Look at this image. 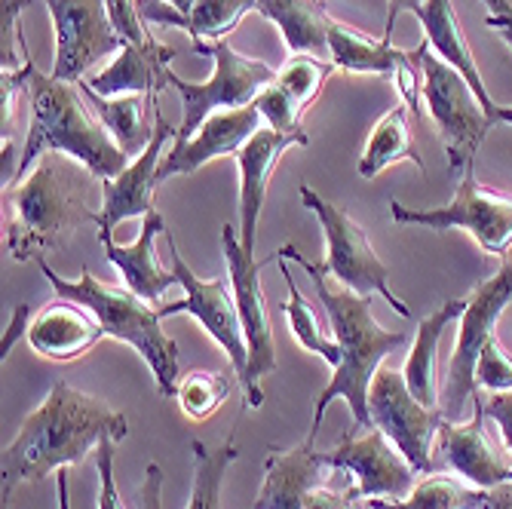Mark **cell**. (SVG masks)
I'll use <instances>...</instances> for the list:
<instances>
[{
    "label": "cell",
    "mask_w": 512,
    "mask_h": 509,
    "mask_svg": "<svg viewBox=\"0 0 512 509\" xmlns=\"http://www.w3.org/2000/svg\"><path fill=\"white\" fill-rule=\"evenodd\" d=\"M476 384L485 387V390H491V393H509L512 390V359L503 350V344H500L497 335L485 344V350L479 356Z\"/></svg>",
    "instance_id": "obj_36"
},
{
    "label": "cell",
    "mask_w": 512,
    "mask_h": 509,
    "mask_svg": "<svg viewBox=\"0 0 512 509\" xmlns=\"http://www.w3.org/2000/svg\"><path fill=\"white\" fill-rule=\"evenodd\" d=\"M322 470L329 467L310 442L289 451L273 448L264 460V482L252 509H304L310 494L322 488Z\"/></svg>",
    "instance_id": "obj_24"
},
{
    "label": "cell",
    "mask_w": 512,
    "mask_h": 509,
    "mask_svg": "<svg viewBox=\"0 0 512 509\" xmlns=\"http://www.w3.org/2000/svg\"><path fill=\"white\" fill-rule=\"evenodd\" d=\"M482 509H512V482L491 488V491H488V497H485V506H482Z\"/></svg>",
    "instance_id": "obj_46"
},
{
    "label": "cell",
    "mask_w": 512,
    "mask_h": 509,
    "mask_svg": "<svg viewBox=\"0 0 512 509\" xmlns=\"http://www.w3.org/2000/svg\"><path fill=\"white\" fill-rule=\"evenodd\" d=\"M414 16H417V22H421L424 34H427L430 50H433L445 65H451L454 71L463 74V80H467L470 89L476 92V99H479L482 111H485L488 120L494 123L497 105L491 102L488 89H485V80H482V74H479V65H476V59H473L470 43H467V37H463V31H460L454 4H451V0H424L421 10H417Z\"/></svg>",
    "instance_id": "obj_25"
},
{
    "label": "cell",
    "mask_w": 512,
    "mask_h": 509,
    "mask_svg": "<svg viewBox=\"0 0 512 509\" xmlns=\"http://www.w3.org/2000/svg\"><path fill=\"white\" fill-rule=\"evenodd\" d=\"M22 59L28 71L25 96L31 105V123H28V138L22 148L16 184L28 175L31 163H37L50 151L74 157L96 178L114 181L129 166V157L120 151V145L111 138L105 123L92 111L83 86L71 80H59L53 74H43L31 62L28 46L22 50Z\"/></svg>",
    "instance_id": "obj_3"
},
{
    "label": "cell",
    "mask_w": 512,
    "mask_h": 509,
    "mask_svg": "<svg viewBox=\"0 0 512 509\" xmlns=\"http://www.w3.org/2000/svg\"><path fill=\"white\" fill-rule=\"evenodd\" d=\"M264 126L261 114L255 105L246 108H234V111H218L212 114L197 135L188 145L172 148L157 172V181L175 178V175H191L197 172L203 163L215 160V157H227V154H240V148L249 142V138Z\"/></svg>",
    "instance_id": "obj_20"
},
{
    "label": "cell",
    "mask_w": 512,
    "mask_h": 509,
    "mask_svg": "<svg viewBox=\"0 0 512 509\" xmlns=\"http://www.w3.org/2000/svg\"><path fill=\"white\" fill-rule=\"evenodd\" d=\"M86 99L92 105V111H96V117L105 123V129L111 132V138L120 145V151L126 157H138L145 154V148L154 142V126L148 120V111L151 105L157 108L154 99L148 96H99V92H92L86 86V80H80Z\"/></svg>",
    "instance_id": "obj_29"
},
{
    "label": "cell",
    "mask_w": 512,
    "mask_h": 509,
    "mask_svg": "<svg viewBox=\"0 0 512 509\" xmlns=\"http://www.w3.org/2000/svg\"><path fill=\"white\" fill-rule=\"evenodd\" d=\"M463 310H467V298H451L439 310L424 316L421 326H417V338L405 359L402 378L414 393V399L424 402L427 408H439V341L448 329V322L457 319Z\"/></svg>",
    "instance_id": "obj_27"
},
{
    "label": "cell",
    "mask_w": 512,
    "mask_h": 509,
    "mask_svg": "<svg viewBox=\"0 0 512 509\" xmlns=\"http://www.w3.org/2000/svg\"><path fill=\"white\" fill-rule=\"evenodd\" d=\"M105 338L99 316L74 304V301H53L46 304L28 326L25 341L31 350L50 362H71L86 356L92 347Z\"/></svg>",
    "instance_id": "obj_21"
},
{
    "label": "cell",
    "mask_w": 512,
    "mask_h": 509,
    "mask_svg": "<svg viewBox=\"0 0 512 509\" xmlns=\"http://www.w3.org/2000/svg\"><path fill=\"white\" fill-rule=\"evenodd\" d=\"M322 460L329 470H338L356 482L353 494L359 500H399L414 488V467L378 427L347 433L332 451H322Z\"/></svg>",
    "instance_id": "obj_15"
},
{
    "label": "cell",
    "mask_w": 512,
    "mask_h": 509,
    "mask_svg": "<svg viewBox=\"0 0 512 509\" xmlns=\"http://www.w3.org/2000/svg\"><path fill=\"white\" fill-rule=\"evenodd\" d=\"M252 105L258 108L264 126H270V129H276V132H304L301 114L295 111V105L286 99V92L279 89L276 83H270Z\"/></svg>",
    "instance_id": "obj_37"
},
{
    "label": "cell",
    "mask_w": 512,
    "mask_h": 509,
    "mask_svg": "<svg viewBox=\"0 0 512 509\" xmlns=\"http://www.w3.org/2000/svg\"><path fill=\"white\" fill-rule=\"evenodd\" d=\"M221 246H224V261H227V273H230V289H234L240 322H243L246 344H249V368L240 384L246 393V408H261L264 405L261 381L270 372H276L273 319H270L267 295L261 286V267L273 264V258L255 261L252 252L240 240V230H234L230 224H221Z\"/></svg>",
    "instance_id": "obj_10"
},
{
    "label": "cell",
    "mask_w": 512,
    "mask_h": 509,
    "mask_svg": "<svg viewBox=\"0 0 512 509\" xmlns=\"http://www.w3.org/2000/svg\"><path fill=\"white\" fill-rule=\"evenodd\" d=\"M138 509H163V467L148 464L145 479L138 485Z\"/></svg>",
    "instance_id": "obj_41"
},
{
    "label": "cell",
    "mask_w": 512,
    "mask_h": 509,
    "mask_svg": "<svg viewBox=\"0 0 512 509\" xmlns=\"http://www.w3.org/2000/svg\"><path fill=\"white\" fill-rule=\"evenodd\" d=\"M485 414L500 427V436H503L506 448L512 451V390L491 393V399H485Z\"/></svg>",
    "instance_id": "obj_40"
},
{
    "label": "cell",
    "mask_w": 512,
    "mask_h": 509,
    "mask_svg": "<svg viewBox=\"0 0 512 509\" xmlns=\"http://www.w3.org/2000/svg\"><path fill=\"white\" fill-rule=\"evenodd\" d=\"M417 59H421V71H424L427 114L439 129L442 148L448 154V166L451 172H467V166L476 163V151L494 123L482 111L476 92L463 80V74L445 65L430 50L427 40L417 46Z\"/></svg>",
    "instance_id": "obj_8"
},
{
    "label": "cell",
    "mask_w": 512,
    "mask_h": 509,
    "mask_svg": "<svg viewBox=\"0 0 512 509\" xmlns=\"http://www.w3.org/2000/svg\"><path fill=\"white\" fill-rule=\"evenodd\" d=\"M307 132H276L270 126H261L237 154L240 166V240L255 255V230L258 218L267 200L270 175L289 148H307Z\"/></svg>",
    "instance_id": "obj_19"
},
{
    "label": "cell",
    "mask_w": 512,
    "mask_h": 509,
    "mask_svg": "<svg viewBox=\"0 0 512 509\" xmlns=\"http://www.w3.org/2000/svg\"><path fill=\"white\" fill-rule=\"evenodd\" d=\"M166 243H169V264H172L169 270L175 273L178 286L184 289V298L160 307V316L166 319L175 313H191L206 329V335L224 350V356L230 359V368L237 372V381H243L249 368V344H246L234 289L227 286L230 280H200L191 270V264L184 261V255L178 252V243L169 230H166Z\"/></svg>",
    "instance_id": "obj_13"
},
{
    "label": "cell",
    "mask_w": 512,
    "mask_h": 509,
    "mask_svg": "<svg viewBox=\"0 0 512 509\" xmlns=\"http://www.w3.org/2000/svg\"><path fill=\"white\" fill-rule=\"evenodd\" d=\"M114 451L117 442L105 439L96 448V470H99V509H126L117 491V479H114Z\"/></svg>",
    "instance_id": "obj_39"
},
{
    "label": "cell",
    "mask_w": 512,
    "mask_h": 509,
    "mask_svg": "<svg viewBox=\"0 0 512 509\" xmlns=\"http://www.w3.org/2000/svg\"><path fill=\"white\" fill-rule=\"evenodd\" d=\"M414 163L421 172L424 169V160L417 157L414 151V142H411V129H408V108L405 105H396L390 108L378 123L371 129L368 142H365V151L359 157V175L362 178H378L387 166L393 163Z\"/></svg>",
    "instance_id": "obj_30"
},
{
    "label": "cell",
    "mask_w": 512,
    "mask_h": 509,
    "mask_svg": "<svg viewBox=\"0 0 512 509\" xmlns=\"http://www.w3.org/2000/svg\"><path fill=\"white\" fill-rule=\"evenodd\" d=\"M56 28V68L53 77L80 83L89 68L123 50L108 0H43Z\"/></svg>",
    "instance_id": "obj_14"
},
{
    "label": "cell",
    "mask_w": 512,
    "mask_h": 509,
    "mask_svg": "<svg viewBox=\"0 0 512 509\" xmlns=\"http://www.w3.org/2000/svg\"><path fill=\"white\" fill-rule=\"evenodd\" d=\"M276 255L286 258V261H295L301 270H307L325 313H329L335 341L341 347V362L335 365V375H332L329 387L316 396L313 427L307 433V442L310 445L316 442L319 427H322V414L335 399H347L356 427L368 430L371 427V418H368L371 381H375V375L384 368V359L408 344V332L384 329L381 322L375 319V313H371V298L368 295H359L353 289H335L325 264L307 261L295 246L276 249Z\"/></svg>",
    "instance_id": "obj_2"
},
{
    "label": "cell",
    "mask_w": 512,
    "mask_h": 509,
    "mask_svg": "<svg viewBox=\"0 0 512 509\" xmlns=\"http://www.w3.org/2000/svg\"><path fill=\"white\" fill-rule=\"evenodd\" d=\"M390 215L399 224H421L427 230H436V234L460 227L479 243L485 255L494 258H506V252L512 249V194L482 188L473 166H467V172H463L457 194L448 206L408 209L399 200H393Z\"/></svg>",
    "instance_id": "obj_11"
},
{
    "label": "cell",
    "mask_w": 512,
    "mask_h": 509,
    "mask_svg": "<svg viewBox=\"0 0 512 509\" xmlns=\"http://www.w3.org/2000/svg\"><path fill=\"white\" fill-rule=\"evenodd\" d=\"M157 234H166V221L154 209L142 218V234L132 246H117L111 240V230H99V243L105 249V258L120 270L126 289H132L138 298H145L148 304H157L169 286H178L175 273L166 270L157 258Z\"/></svg>",
    "instance_id": "obj_23"
},
{
    "label": "cell",
    "mask_w": 512,
    "mask_h": 509,
    "mask_svg": "<svg viewBox=\"0 0 512 509\" xmlns=\"http://www.w3.org/2000/svg\"><path fill=\"white\" fill-rule=\"evenodd\" d=\"M166 4H169V7H175L181 16H191V10H194L197 0H166Z\"/></svg>",
    "instance_id": "obj_48"
},
{
    "label": "cell",
    "mask_w": 512,
    "mask_h": 509,
    "mask_svg": "<svg viewBox=\"0 0 512 509\" xmlns=\"http://www.w3.org/2000/svg\"><path fill=\"white\" fill-rule=\"evenodd\" d=\"M56 485H59V509H71V479H68V470L56 473Z\"/></svg>",
    "instance_id": "obj_47"
},
{
    "label": "cell",
    "mask_w": 512,
    "mask_h": 509,
    "mask_svg": "<svg viewBox=\"0 0 512 509\" xmlns=\"http://www.w3.org/2000/svg\"><path fill=\"white\" fill-rule=\"evenodd\" d=\"M175 59V50L166 43H160L157 37L145 46H123L117 53V59L99 71L86 77V86L99 96H148V99H160V92L169 86L172 68L169 62Z\"/></svg>",
    "instance_id": "obj_22"
},
{
    "label": "cell",
    "mask_w": 512,
    "mask_h": 509,
    "mask_svg": "<svg viewBox=\"0 0 512 509\" xmlns=\"http://www.w3.org/2000/svg\"><path fill=\"white\" fill-rule=\"evenodd\" d=\"M126 436L129 421L120 411L99 396H89L59 381L22 421L16 439L4 448V460H0L4 509L19 485L40 482L59 470L83 464L86 454L96 451L105 439L123 442Z\"/></svg>",
    "instance_id": "obj_1"
},
{
    "label": "cell",
    "mask_w": 512,
    "mask_h": 509,
    "mask_svg": "<svg viewBox=\"0 0 512 509\" xmlns=\"http://www.w3.org/2000/svg\"><path fill=\"white\" fill-rule=\"evenodd\" d=\"M276 264H279V273H283V280H286V286H289V301L283 304V313L289 316V329H292V335H295V341L304 347V350H310V353H316L319 359H325L332 368L341 362V347H338V341H329L322 335V329H319V319H316V313H313V307L307 304V298L301 295V289H298V283H295V276H292V270H289V261L286 258H279L276 252L270 255Z\"/></svg>",
    "instance_id": "obj_33"
},
{
    "label": "cell",
    "mask_w": 512,
    "mask_h": 509,
    "mask_svg": "<svg viewBox=\"0 0 512 509\" xmlns=\"http://www.w3.org/2000/svg\"><path fill=\"white\" fill-rule=\"evenodd\" d=\"M332 62H322L316 56H292L289 65L276 74V86L286 92V99L295 105L298 114L307 111V105H313V99L319 96L322 83L332 74Z\"/></svg>",
    "instance_id": "obj_35"
},
{
    "label": "cell",
    "mask_w": 512,
    "mask_h": 509,
    "mask_svg": "<svg viewBox=\"0 0 512 509\" xmlns=\"http://www.w3.org/2000/svg\"><path fill=\"white\" fill-rule=\"evenodd\" d=\"M421 4H424V0H387V28H384V37H393L399 13H405V10L417 13V10H421Z\"/></svg>",
    "instance_id": "obj_44"
},
{
    "label": "cell",
    "mask_w": 512,
    "mask_h": 509,
    "mask_svg": "<svg viewBox=\"0 0 512 509\" xmlns=\"http://www.w3.org/2000/svg\"><path fill=\"white\" fill-rule=\"evenodd\" d=\"M356 494L353 491H338V488H316L307 500L304 509H359L356 506Z\"/></svg>",
    "instance_id": "obj_43"
},
{
    "label": "cell",
    "mask_w": 512,
    "mask_h": 509,
    "mask_svg": "<svg viewBox=\"0 0 512 509\" xmlns=\"http://www.w3.org/2000/svg\"><path fill=\"white\" fill-rule=\"evenodd\" d=\"M169 138H175V129L163 120V114L154 108V142L145 148V154H138L135 163H129L114 181H105V194H102V212H96V227L111 230L126 218L135 215H148L154 212V188H157V172L163 163V148Z\"/></svg>",
    "instance_id": "obj_18"
},
{
    "label": "cell",
    "mask_w": 512,
    "mask_h": 509,
    "mask_svg": "<svg viewBox=\"0 0 512 509\" xmlns=\"http://www.w3.org/2000/svg\"><path fill=\"white\" fill-rule=\"evenodd\" d=\"M258 13L279 28L292 56L329 62V31L335 19L325 0H258Z\"/></svg>",
    "instance_id": "obj_26"
},
{
    "label": "cell",
    "mask_w": 512,
    "mask_h": 509,
    "mask_svg": "<svg viewBox=\"0 0 512 509\" xmlns=\"http://www.w3.org/2000/svg\"><path fill=\"white\" fill-rule=\"evenodd\" d=\"M479 4L488 7L485 25L494 28L500 34V40L512 46V0H479Z\"/></svg>",
    "instance_id": "obj_42"
},
{
    "label": "cell",
    "mask_w": 512,
    "mask_h": 509,
    "mask_svg": "<svg viewBox=\"0 0 512 509\" xmlns=\"http://www.w3.org/2000/svg\"><path fill=\"white\" fill-rule=\"evenodd\" d=\"M494 123H506V126H512V105H506V108H500V105H497V111H494Z\"/></svg>",
    "instance_id": "obj_49"
},
{
    "label": "cell",
    "mask_w": 512,
    "mask_h": 509,
    "mask_svg": "<svg viewBox=\"0 0 512 509\" xmlns=\"http://www.w3.org/2000/svg\"><path fill=\"white\" fill-rule=\"evenodd\" d=\"M329 62L347 74H381L390 77L396 92L402 96L405 108L414 111L424 120V71H421V59H417V50L405 53L393 46V37H381L371 40L362 31L344 25V22H332L329 31Z\"/></svg>",
    "instance_id": "obj_16"
},
{
    "label": "cell",
    "mask_w": 512,
    "mask_h": 509,
    "mask_svg": "<svg viewBox=\"0 0 512 509\" xmlns=\"http://www.w3.org/2000/svg\"><path fill=\"white\" fill-rule=\"evenodd\" d=\"M485 497H488V491L473 488L470 482H463L457 476L430 473L405 497H399V500L375 497V500H368V506L371 509H482Z\"/></svg>",
    "instance_id": "obj_31"
},
{
    "label": "cell",
    "mask_w": 512,
    "mask_h": 509,
    "mask_svg": "<svg viewBox=\"0 0 512 509\" xmlns=\"http://www.w3.org/2000/svg\"><path fill=\"white\" fill-rule=\"evenodd\" d=\"M249 10H258V0H197L191 16H181L166 0H138V13L145 22L184 28L194 43H218L234 31Z\"/></svg>",
    "instance_id": "obj_28"
},
{
    "label": "cell",
    "mask_w": 512,
    "mask_h": 509,
    "mask_svg": "<svg viewBox=\"0 0 512 509\" xmlns=\"http://www.w3.org/2000/svg\"><path fill=\"white\" fill-rule=\"evenodd\" d=\"M25 319H28V307H19V310L13 313V326H10V332L4 335V344H0V350H4V359H7L10 347L16 344V338H19V335H28V326H31V322H25Z\"/></svg>",
    "instance_id": "obj_45"
},
{
    "label": "cell",
    "mask_w": 512,
    "mask_h": 509,
    "mask_svg": "<svg viewBox=\"0 0 512 509\" xmlns=\"http://www.w3.org/2000/svg\"><path fill=\"white\" fill-rule=\"evenodd\" d=\"M40 273L50 280L53 292L65 301H74L86 310H92L102 322L105 338L129 344L138 356L145 359L151 375L157 381L160 396L175 399L178 390V344L163 332V316L154 310L145 298H138L132 289L108 286L92 276L89 267H80V280H65L59 276L46 258L37 261Z\"/></svg>",
    "instance_id": "obj_5"
},
{
    "label": "cell",
    "mask_w": 512,
    "mask_h": 509,
    "mask_svg": "<svg viewBox=\"0 0 512 509\" xmlns=\"http://www.w3.org/2000/svg\"><path fill=\"white\" fill-rule=\"evenodd\" d=\"M108 16L123 46H145L154 40V34L145 28L142 13H138V0H108Z\"/></svg>",
    "instance_id": "obj_38"
},
{
    "label": "cell",
    "mask_w": 512,
    "mask_h": 509,
    "mask_svg": "<svg viewBox=\"0 0 512 509\" xmlns=\"http://www.w3.org/2000/svg\"><path fill=\"white\" fill-rule=\"evenodd\" d=\"M237 372H191L178 381L175 399L178 408L184 411V418L203 424L212 414L227 402L230 390H234Z\"/></svg>",
    "instance_id": "obj_34"
},
{
    "label": "cell",
    "mask_w": 512,
    "mask_h": 509,
    "mask_svg": "<svg viewBox=\"0 0 512 509\" xmlns=\"http://www.w3.org/2000/svg\"><path fill=\"white\" fill-rule=\"evenodd\" d=\"M298 197H301V206L307 212H313L322 224L325 243H329V258H325V270H329V276H335L344 289H353L359 295H368V298L381 295L399 316L408 319L411 307L399 295H393L390 270L378 258V252L371 249L359 221H353L344 209H338L322 194H316L310 184H301Z\"/></svg>",
    "instance_id": "obj_9"
},
{
    "label": "cell",
    "mask_w": 512,
    "mask_h": 509,
    "mask_svg": "<svg viewBox=\"0 0 512 509\" xmlns=\"http://www.w3.org/2000/svg\"><path fill=\"white\" fill-rule=\"evenodd\" d=\"M509 301H512V258H506L494 276H488L485 283L476 286V292L467 298V310L460 313L457 344L445 365V381L439 387V408L445 414V421H460V414L467 411V402L479 396L476 365L485 344L494 338V329Z\"/></svg>",
    "instance_id": "obj_7"
},
{
    "label": "cell",
    "mask_w": 512,
    "mask_h": 509,
    "mask_svg": "<svg viewBox=\"0 0 512 509\" xmlns=\"http://www.w3.org/2000/svg\"><path fill=\"white\" fill-rule=\"evenodd\" d=\"M194 50L215 59V71L206 83H188L181 80L175 71L169 77V86L181 96L184 120L175 132V145H188L197 135V129L218 111H234L252 105L261 92L276 83V71L264 65L261 59H249L237 53L234 46L218 40V43H194Z\"/></svg>",
    "instance_id": "obj_6"
},
{
    "label": "cell",
    "mask_w": 512,
    "mask_h": 509,
    "mask_svg": "<svg viewBox=\"0 0 512 509\" xmlns=\"http://www.w3.org/2000/svg\"><path fill=\"white\" fill-rule=\"evenodd\" d=\"M92 175L68 154L50 151L37 160L31 175L4 191L10 200L7 249L13 261L28 264L50 252H62L83 224H96L89 206Z\"/></svg>",
    "instance_id": "obj_4"
},
{
    "label": "cell",
    "mask_w": 512,
    "mask_h": 509,
    "mask_svg": "<svg viewBox=\"0 0 512 509\" xmlns=\"http://www.w3.org/2000/svg\"><path fill=\"white\" fill-rule=\"evenodd\" d=\"M191 448H194V485H191L188 509H221V485H224L227 467L234 464L240 454L234 433L218 448H209L200 439H194Z\"/></svg>",
    "instance_id": "obj_32"
},
{
    "label": "cell",
    "mask_w": 512,
    "mask_h": 509,
    "mask_svg": "<svg viewBox=\"0 0 512 509\" xmlns=\"http://www.w3.org/2000/svg\"><path fill=\"white\" fill-rule=\"evenodd\" d=\"M368 418L399 451L414 473H439L436 470V433L445 421L442 408H427L408 390L405 378L393 368H381L368 390Z\"/></svg>",
    "instance_id": "obj_12"
},
{
    "label": "cell",
    "mask_w": 512,
    "mask_h": 509,
    "mask_svg": "<svg viewBox=\"0 0 512 509\" xmlns=\"http://www.w3.org/2000/svg\"><path fill=\"white\" fill-rule=\"evenodd\" d=\"M436 470H448L473 488L491 491L497 485L512 482V464L497 454L494 442L485 430V399H473V418L467 424L442 421L433 445Z\"/></svg>",
    "instance_id": "obj_17"
}]
</instances>
